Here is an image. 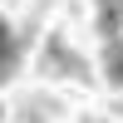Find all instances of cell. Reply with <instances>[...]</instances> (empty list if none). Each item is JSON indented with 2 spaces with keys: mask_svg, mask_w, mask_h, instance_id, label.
<instances>
[{
  "mask_svg": "<svg viewBox=\"0 0 123 123\" xmlns=\"http://www.w3.org/2000/svg\"><path fill=\"white\" fill-rule=\"evenodd\" d=\"M104 74H108V84H123V39L118 35L108 39V49H104Z\"/></svg>",
  "mask_w": 123,
  "mask_h": 123,
  "instance_id": "obj_4",
  "label": "cell"
},
{
  "mask_svg": "<svg viewBox=\"0 0 123 123\" xmlns=\"http://www.w3.org/2000/svg\"><path fill=\"white\" fill-rule=\"evenodd\" d=\"M39 74H69V79H79V84H89V64L69 49L64 30H49V39H44V59H39Z\"/></svg>",
  "mask_w": 123,
  "mask_h": 123,
  "instance_id": "obj_1",
  "label": "cell"
},
{
  "mask_svg": "<svg viewBox=\"0 0 123 123\" xmlns=\"http://www.w3.org/2000/svg\"><path fill=\"white\" fill-rule=\"evenodd\" d=\"M20 54H25V39L15 35V30L0 20V84L5 79H15V69H20Z\"/></svg>",
  "mask_w": 123,
  "mask_h": 123,
  "instance_id": "obj_2",
  "label": "cell"
},
{
  "mask_svg": "<svg viewBox=\"0 0 123 123\" xmlns=\"http://www.w3.org/2000/svg\"><path fill=\"white\" fill-rule=\"evenodd\" d=\"M118 25H123V0H98V35L113 39Z\"/></svg>",
  "mask_w": 123,
  "mask_h": 123,
  "instance_id": "obj_3",
  "label": "cell"
},
{
  "mask_svg": "<svg viewBox=\"0 0 123 123\" xmlns=\"http://www.w3.org/2000/svg\"><path fill=\"white\" fill-rule=\"evenodd\" d=\"M49 113H59V104H54V98H39V104H35V108H30V104H25V108H20V123H44Z\"/></svg>",
  "mask_w": 123,
  "mask_h": 123,
  "instance_id": "obj_5",
  "label": "cell"
}]
</instances>
